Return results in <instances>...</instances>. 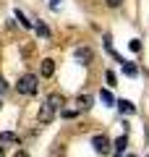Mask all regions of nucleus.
Masks as SVG:
<instances>
[{"mask_svg":"<svg viewBox=\"0 0 149 157\" xmlns=\"http://www.w3.org/2000/svg\"><path fill=\"white\" fill-rule=\"evenodd\" d=\"M39 73H42L44 78H50L52 73H55V60H52V58H44V60H42V68H39Z\"/></svg>","mask_w":149,"mask_h":157,"instance_id":"nucleus-4","label":"nucleus"},{"mask_svg":"<svg viewBox=\"0 0 149 157\" xmlns=\"http://www.w3.org/2000/svg\"><path fill=\"white\" fill-rule=\"evenodd\" d=\"M126 144H128V136H126V134H123V136H120V139H118V141H115V149H118V155H123V149H126Z\"/></svg>","mask_w":149,"mask_h":157,"instance_id":"nucleus-11","label":"nucleus"},{"mask_svg":"<svg viewBox=\"0 0 149 157\" xmlns=\"http://www.w3.org/2000/svg\"><path fill=\"white\" fill-rule=\"evenodd\" d=\"M105 78H107V84H110V86H115V73H113V71H107Z\"/></svg>","mask_w":149,"mask_h":157,"instance_id":"nucleus-15","label":"nucleus"},{"mask_svg":"<svg viewBox=\"0 0 149 157\" xmlns=\"http://www.w3.org/2000/svg\"><path fill=\"white\" fill-rule=\"evenodd\" d=\"M92 147H94V152H99V155H107V152H110V139H107L105 134H97L92 139Z\"/></svg>","mask_w":149,"mask_h":157,"instance_id":"nucleus-2","label":"nucleus"},{"mask_svg":"<svg viewBox=\"0 0 149 157\" xmlns=\"http://www.w3.org/2000/svg\"><path fill=\"white\" fill-rule=\"evenodd\" d=\"M50 8H58V0H50Z\"/></svg>","mask_w":149,"mask_h":157,"instance_id":"nucleus-20","label":"nucleus"},{"mask_svg":"<svg viewBox=\"0 0 149 157\" xmlns=\"http://www.w3.org/2000/svg\"><path fill=\"white\" fill-rule=\"evenodd\" d=\"M78 110H89V107H92V97L89 94H78Z\"/></svg>","mask_w":149,"mask_h":157,"instance_id":"nucleus-8","label":"nucleus"},{"mask_svg":"<svg viewBox=\"0 0 149 157\" xmlns=\"http://www.w3.org/2000/svg\"><path fill=\"white\" fill-rule=\"evenodd\" d=\"M105 3H107V6H110V8H118V6H120V3H123V0H105Z\"/></svg>","mask_w":149,"mask_h":157,"instance_id":"nucleus-18","label":"nucleus"},{"mask_svg":"<svg viewBox=\"0 0 149 157\" xmlns=\"http://www.w3.org/2000/svg\"><path fill=\"white\" fill-rule=\"evenodd\" d=\"M52 115H55V107L44 100L42 105H39V123H50V121H52Z\"/></svg>","mask_w":149,"mask_h":157,"instance_id":"nucleus-3","label":"nucleus"},{"mask_svg":"<svg viewBox=\"0 0 149 157\" xmlns=\"http://www.w3.org/2000/svg\"><path fill=\"white\" fill-rule=\"evenodd\" d=\"M99 97H102V102H105V105H113V102H115V100H113V94H110L107 89H102V92H99Z\"/></svg>","mask_w":149,"mask_h":157,"instance_id":"nucleus-13","label":"nucleus"},{"mask_svg":"<svg viewBox=\"0 0 149 157\" xmlns=\"http://www.w3.org/2000/svg\"><path fill=\"white\" fill-rule=\"evenodd\" d=\"M123 73H126V76H136V66H133V63H128V60H123Z\"/></svg>","mask_w":149,"mask_h":157,"instance_id":"nucleus-10","label":"nucleus"},{"mask_svg":"<svg viewBox=\"0 0 149 157\" xmlns=\"http://www.w3.org/2000/svg\"><path fill=\"white\" fill-rule=\"evenodd\" d=\"M13 157H29V155H26V152H24V149H18L16 155H13Z\"/></svg>","mask_w":149,"mask_h":157,"instance_id":"nucleus-19","label":"nucleus"},{"mask_svg":"<svg viewBox=\"0 0 149 157\" xmlns=\"http://www.w3.org/2000/svg\"><path fill=\"white\" fill-rule=\"evenodd\" d=\"M16 18H18V24H21L24 29H32V21H26V16H24L21 11H16Z\"/></svg>","mask_w":149,"mask_h":157,"instance_id":"nucleus-12","label":"nucleus"},{"mask_svg":"<svg viewBox=\"0 0 149 157\" xmlns=\"http://www.w3.org/2000/svg\"><path fill=\"white\" fill-rule=\"evenodd\" d=\"M131 50H133V52L141 50V42H139V39H131Z\"/></svg>","mask_w":149,"mask_h":157,"instance_id":"nucleus-16","label":"nucleus"},{"mask_svg":"<svg viewBox=\"0 0 149 157\" xmlns=\"http://www.w3.org/2000/svg\"><path fill=\"white\" fill-rule=\"evenodd\" d=\"M0 157H3V147H0Z\"/></svg>","mask_w":149,"mask_h":157,"instance_id":"nucleus-21","label":"nucleus"},{"mask_svg":"<svg viewBox=\"0 0 149 157\" xmlns=\"http://www.w3.org/2000/svg\"><path fill=\"white\" fill-rule=\"evenodd\" d=\"M37 34H39V37H44V39H47V37H50V29L44 26L42 21H39V24H37Z\"/></svg>","mask_w":149,"mask_h":157,"instance_id":"nucleus-14","label":"nucleus"},{"mask_svg":"<svg viewBox=\"0 0 149 157\" xmlns=\"http://www.w3.org/2000/svg\"><path fill=\"white\" fill-rule=\"evenodd\" d=\"M0 144H18V136L13 131H3L0 134Z\"/></svg>","mask_w":149,"mask_h":157,"instance_id":"nucleus-7","label":"nucleus"},{"mask_svg":"<svg viewBox=\"0 0 149 157\" xmlns=\"http://www.w3.org/2000/svg\"><path fill=\"white\" fill-rule=\"evenodd\" d=\"M18 92L21 94H26V97H32V94H37V86H39V78L34 76V73H24L21 78H18Z\"/></svg>","mask_w":149,"mask_h":157,"instance_id":"nucleus-1","label":"nucleus"},{"mask_svg":"<svg viewBox=\"0 0 149 157\" xmlns=\"http://www.w3.org/2000/svg\"><path fill=\"white\" fill-rule=\"evenodd\" d=\"M115 105H118V110H120V113H126V115H131V113H136V107H133V102H128V100H118Z\"/></svg>","mask_w":149,"mask_h":157,"instance_id":"nucleus-6","label":"nucleus"},{"mask_svg":"<svg viewBox=\"0 0 149 157\" xmlns=\"http://www.w3.org/2000/svg\"><path fill=\"white\" fill-rule=\"evenodd\" d=\"M6 92H8V84H6V78L0 76V94H6Z\"/></svg>","mask_w":149,"mask_h":157,"instance_id":"nucleus-17","label":"nucleus"},{"mask_svg":"<svg viewBox=\"0 0 149 157\" xmlns=\"http://www.w3.org/2000/svg\"><path fill=\"white\" fill-rule=\"evenodd\" d=\"M76 60H81L84 66H86V63L92 60V50H89V47H78L76 50Z\"/></svg>","mask_w":149,"mask_h":157,"instance_id":"nucleus-5","label":"nucleus"},{"mask_svg":"<svg viewBox=\"0 0 149 157\" xmlns=\"http://www.w3.org/2000/svg\"><path fill=\"white\" fill-rule=\"evenodd\" d=\"M47 102H50V105H52V107H55V110H58V107H60V105H63V97H60V94H58V92H52V94H50V97H47Z\"/></svg>","mask_w":149,"mask_h":157,"instance_id":"nucleus-9","label":"nucleus"}]
</instances>
